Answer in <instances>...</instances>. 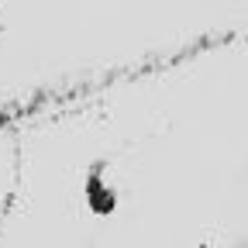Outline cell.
Returning <instances> with one entry per match:
<instances>
[{
  "label": "cell",
  "instance_id": "1",
  "mask_svg": "<svg viewBox=\"0 0 248 248\" xmlns=\"http://www.w3.org/2000/svg\"><path fill=\"white\" fill-rule=\"evenodd\" d=\"M100 172H104V166H93V172H90V179H86V197H90V207L93 210H110L114 207V193L107 190V183L100 179Z\"/></svg>",
  "mask_w": 248,
  "mask_h": 248
}]
</instances>
